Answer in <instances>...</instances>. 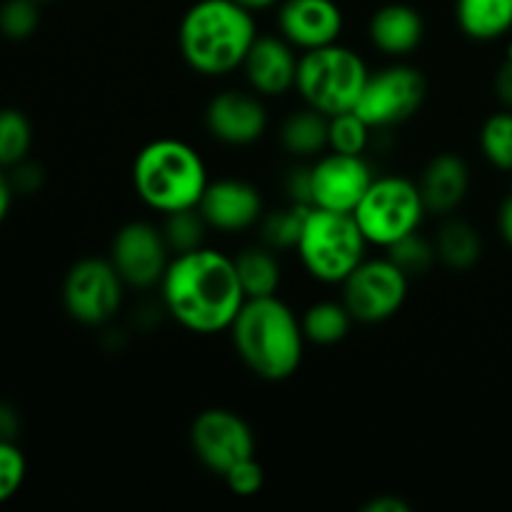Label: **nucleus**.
Listing matches in <instances>:
<instances>
[{
	"mask_svg": "<svg viewBox=\"0 0 512 512\" xmlns=\"http://www.w3.org/2000/svg\"><path fill=\"white\" fill-rule=\"evenodd\" d=\"M160 295L170 318L198 335L230 330L248 300L235 260L205 245L170 258L160 280Z\"/></svg>",
	"mask_w": 512,
	"mask_h": 512,
	"instance_id": "1",
	"label": "nucleus"
},
{
	"mask_svg": "<svg viewBox=\"0 0 512 512\" xmlns=\"http://www.w3.org/2000/svg\"><path fill=\"white\" fill-rule=\"evenodd\" d=\"M258 35L253 10L235 0H198L180 20L178 48L190 70L223 78L243 68Z\"/></svg>",
	"mask_w": 512,
	"mask_h": 512,
	"instance_id": "2",
	"label": "nucleus"
},
{
	"mask_svg": "<svg viewBox=\"0 0 512 512\" xmlns=\"http://www.w3.org/2000/svg\"><path fill=\"white\" fill-rule=\"evenodd\" d=\"M230 335L245 368L270 383L298 373L308 343L300 318L278 295L245 300Z\"/></svg>",
	"mask_w": 512,
	"mask_h": 512,
	"instance_id": "3",
	"label": "nucleus"
},
{
	"mask_svg": "<svg viewBox=\"0 0 512 512\" xmlns=\"http://www.w3.org/2000/svg\"><path fill=\"white\" fill-rule=\"evenodd\" d=\"M208 183L203 155L185 140H150L133 160L135 193L155 213L170 215L198 208Z\"/></svg>",
	"mask_w": 512,
	"mask_h": 512,
	"instance_id": "4",
	"label": "nucleus"
},
{
	"mask_svg": "<svg viewBox=\"0 0 512 512\" xmlns=\"http://www.w3.org/2000/svg\"><path fill=\"white\" fill-rule=\"evenodd\" d=\"M295 250L310 278L325 285H343V280L365 260L368 240L353 213L310 208Z\"/></svg>",
	"mask_w": 512,
	"mask_h": 512,
	"instance_id": "5",
	"label": "nucleus"
},
{
	"mask_svg": "<svg viewBox=\"0 0 512 512\" xmlns=\"http://www.w3.org/2000/svg\"><path fill=\"white\" fill-rule=\"evenodd\" d=\"M368 75V65L353 48L333 43L300 53L295 90L308 108L330 118L358 105Z\"/></svg>",
	"mask_w": 512,
	"mask_h": 512,
	"instance_id": "6",
	"label": "nucleus"
},
{
	"mask_svg": "<svg viewBox=\"0 0 512 512\" xmlns=\"http://www.w3.org/2000/svg\"><path fill=\"white\" fill-rule=\"evenodd\" d=\"M428 208H425L420 185L403 175H383L370 183L363 200L353 210L358 228L368 245L390 248L405 235L418 233Z\"/></svg>",
	"mask_w": 512,
	"mask_h": 512,
	"instance_id": "7",
	"label": "nucleus"
},
{
	"mask_svg": "<svg viewBox=\"0 0 512 512\" xmlns=\"http://www.w3.org/2000/svg\"><path fill=\"white\" fill-rule=\"evenodd\" d=\"M428 95L423 73L413 65L395 63L375 70L365 80L355 113L370 125V128H393L413 118Z\"/></svg>",
	"mask_w": 512,
	"mask_h": 512,
	"instance_id": "8",
	"label": "nucleus"
},
{
	"mask_svg": "<svg viewBox=\"0 0 512 512\" xmlns=\"http://www.w3.org/2000/svg\"><path fill=\"white\" fill-rule=\"evenodd\" d=\"M410 278L385 255L365 258L348 278L343 280V303L355 323H385L400 313L408 300Z\"/></svg>",
	"mask_w": 512,
	"mask_h": 512,
	"instance_id": "9",
	"label": "nucleus"
},
{
	"mask_svg": "<svg viewBox=\"0 0 512 512\" xmlns=\"http://www.w3.org/2000/svg\"><path fill=\"white\" fill-rule=\"evenodd\" d=\"M125 288L110 258L78 260L63 283L65 313L80 325H105L123 305Z\"/></svg>",
	"mask_w": 512,
	"mask_h": 512,
	"instance_id": "10",
	"label": "nucleus"
},
{
	"mask_svg": "<svg viewBox=\"0 0 512 512\" xmlns=\"http://www.w3.org/2000/svg\"><path fill=\"white\" fill-rule=\"evenodd\" d=\"M190 448L210 473L223 478L233 465L253 458L255 435L235 410L208 408L190 425Z\"/></svg>",
	"mask_w": 512,
	"mask_h": 512,
	"instance_id": "11",
	"label": "nucleus"
},
{
	"mask_svg": "<svg viewBox=\"0 0 512 512\" xmlns=\"http://www.w3.org/2000/svg\"><path fill=\"white\" fill-rule=\"evenodd\" d=\"M170 245L163 230L145 220L125 223L110 245V263L128 288L150 290L160 285L170 265Z\"/></svg>",
	"mask_w": 512,
	"mask_h": 512,
	"instance_id": "12",
	"label": "nucleus"
},
{
	"mask_svg": "<svg viewBox=\"0 0 512 512\" xmlns=\"http://www.w3.org/2000/svg\"><path fill=\"white\" fill-rule=\"evenodd\" d=\"M373 180V168H370L363 155L328 150V153L318 155V163L310 165V200H313V208L353 213Z\"/></svg>",
	"mask_w": 512,
	"mask_h": 512,
	"instance_id": "13",
	"label": "nucleus"
},
{
	"mask_svg": "<svg viewBox=\"0 0 512 512\" xmlns=\"http://www.w3.org/2000/svg\"><path fill=\"white\" fill-rule=\"evenodd\" d=\"M205 128L225 145H253L268 130V110L253 90H223L205 108Z\"/></svg>",
	"mask_w": 512,
	"mask_h": 512,
	"instance_id": "14",
	"label": "nucleus"
},
{
	"mask_svg": "<svg viewBox=\"0 0 512 512\" xmlns=\"http://www.w3.org/2000/svg\"><path fill=\"white\" fill-rule=\"evenodd\" d=\"M343 10L335 0H280L278 30L300 53L338 43Z\"/></svg>",
	"mask_w": 512,
	"mask_h": 512,
	"instance_id": "15",
	"label": "nucleus"
},
{
	"mask_svg": "<svg viewBox=\"0 0 512 512\" xmlns=\"http://www.w3.org/2000/svg\"><path fill=\"white\" fill-rule=\"evenodd\" d=\"M198 210L210 230L240 233V230H250L260 223L263 198H260V190L248 180L223 178L208 183Z\"/></svg>",
	"mask_w": 512,
	"mask_h": 512,
	"instance_id": "16",
	"label": "nucleus"
},
{
	"mask_svg": "<svg viewBox=\"0 0 512 512\" xmlns=\"http://www.w3.org/2000/svg\"><path fill=\"white\" fill-rule=\"evenodd\" d=\"M283 35H258L243 60V73L250 90L260 98H278L295 88L300 55Z\"/></svg>",
	"mask_w": 512,
	"mask_h": 512,
	"instance_id": "17",
	"label": "nucleus"
},
{
	"mask_svg": "<svg viewBox=\"0 0 512 512\" xmlns=\"http://www.w3.org/2000/svg\"><path fill=\"white\" fill-rule=\"evenodd\" d=\"M425 208L433 215H453L470 190V168L460 155H435L420 178Z\"/></svg>",
	"mask_w": 512,
	"mask_h": 512,
	"instance_id": "18",
	"label": "nucleus"
},
{
	"mask_svg": "<svg viewBox=\"0 0 512 512\" xmlns=\"http://www.w3.org/2000/svg\"><path fill=\"white\" fill-rule=\"evenodd\" d=\"M370 43L380 50V53L390 55V58H405L413 50L420 48L425 35V23L420 10L405 3H390L375 10L370 18Z\"/></svg>",
	"mask_w": 512,
	"mask_h": 512,
	"instance_id": "19",
	"label": "nucleus"
},
{
	"mask_svg": "<svg viewBox=\"0 0 512 512\" xmlns=\"http://www.w3.org/2000/svg\"><path fill=\"white\" fill-rule=\"evenodd\" d=\"M455 18L470 40L490 43L512 28V0H458Z\"/></svg>",
	"mask_w": 512,
	"mask_h": 512,
	"instance_id": "20",
	"label": "nucleus"
},
{
	"mask_svg": "<svg viewBox=\"0 0 512 512\" xmlns=\"http://www.w3.org/2000/svg\"><path fill=\"white\" fill-rule=\"evenodd\" d=\"M235 270H238L240 285L245 290V298H270L278 295L283 283V268L268 245H250L235 255Z\"/></svg>",
	"mask_w": 512,
	"mask_h": 512,
	"instance_id": "21",
	"label": "nucleus"
},
{
	"mask_svg": "<svg viewBox=\"0 0 512 512\" xmlns=\"http://www.w3.org/2000/svg\"><path fill=\"white\" fill-rule=\"evenodd\" d=\"M328 123V115L305 105L303 110H295L283 120L280 143L290 155H298V158L323 155L328 150Z\"/></svg>",
	"mask_w": 512,
	"mask_h": 512,
	"instance_id": "22",
	"label": "nucleus"
},
{
	"mask_svg": "<svg viewBox=\"0 0 512 512\" xmlns=\"http://www.w3.org/2000/svg\"><path fill=\"white\" fill-rule=\"evenodd\" d=\"M353 323V315L345 308L343 300H320L310 305L300 318L305 340L315 345L340 343L350 333Z\"/></svg>",
	"mask_w": 512,
	"mask_h": 512,
	"instance_id": "23",
	"label": "nucleus"
},
{
	"mask_svg": "<svg viewBox=\"0 0 512 512\" xmlns=\"http://www.w3.org/2000/svg\"><path fill=\"white\" fill-rule=\"evenodd\" d=\"M435 253L450 270H470L483 255V240L465 220H448L435 240Z\"/></svg>",
	"mask_w": 512,
	"mask_h": 512,
	"instance_id": "24",
	"label": "nucleus"
},
{
	"mask_svg": "<svg viewBox=\"0 0 512 512\" xmlns=\"http://www.w3.org/2000/svg\"><path fill=\"white\" fill-rule=\"evenodd\" d=\"M308 210V205L290 203L285 205V208L263 213V218H260L258 223L263 245L273 248L275 253H278V250H295L300 233H303V223Z\"/></svg>",
	"mask_w": 512,
	"mask_h": 512,
	"instance_id": "25",
	"label": "nucleus"
},
{
	"mask_svg": "<svg viewBox=\"0 0 512 512\" xmlns=\"http://www.w3.org/2000/svg\"><path fill=\"white\" fill-rule=\"evenodd\" d=\"M33 145V125L15 108L0 110V168H15L28 158Z\"/></svg>",
	"mask_w": 512,
	"mask_h": 512,
	"instance_id": "26",
	"label": "nucleus"
},
{
	"mask_svg": "<svg viewBox=\"0 0 512 512\" xmlns=\"http://www.w3.org/2000/svg\"><path fill=\"white\" fill-rule=\"evenodd\" d=\"M480 150L495 170L512 173V110L493 113L480 128Z\"/></svg>",
	"mask_w": 512,
	"mask_h": 512,
	"instance_id": "27",
	"label": "nucleus"
},
{
	"mask_svg": "<svg viewBox=\"0 0 512 512\" xmlns=\"http://www.w3.org/2000/svg\"><path fill=\"white\" fill-rule=\"evenodd\" d=\"M370 125L355 110L330 115L328 123V150L348 155H363L370 143Z\"/></svg>",
	"mask_w": 512,
	"mask_h": 512,
	"instance_id": "28",
	"label": "nucleus"
},
{
	"mask_svg": "<svg viewBox=\"0 0 512 512\" xmlns=\"http://www.w3.org/2000/svg\"><path fill=\"white\" fill-rule=\"evenodd\" d=\"M205 230L210 228L198 208L178 210V213L165 215L163 235L173 253H188V250L200 248L205 238Z\"/></svg>",
	"mask_w": 512,
	"mask_h": 512,
	"instance_id": "29",
	"label": "nucleus"
},
{
	"mask_svg": "<svg viewBox=\"0 0 512 512\" xmlns=\"http://www.w3.org/2000/svg\"><path fill=\"white\" fill-rule=\"evenodd\" d=\"M388 250V258L403 270L408 278H415V275H425L433 263L438 260V253H435V245L428 243L420 233L405 235L403 240L393 243Z\"/></svg>",
	"mask_w": 512,
	"mask_h": 512,
	"instance_id": "30",
	"label": "nucleus"
},
{
	"mask_svg": "<svg viewBox=\"0 0 512 512\" xmlns=\"http://www.w3.org/2000/svg\"><path fill=\"white\" fill-rule=\"evenodd\" d=\"M38 23V0H5L0 5V33L8 40H28Z\"/></svg>",
	"mask_w": 512,
	"mask_h": 512,
	"instance_id": "31",
	"label": "nucleus"
},
{
	"mask_svg": "<svg viewBox=\"0 0 512 512\" xmlns=\"http://www.w3.org/2000/svg\"><path fill=\"white\" fill-rule=\"evenodd\" d=\"M28 463L13 440L0 438V505L8 503L23 485Z\"/></svg>",
	"mask_w": 512,
	"mask_h": 512,
	"instance_id": "32",
	"label": "nucleus"
},
{
	"mask_svg": "<svg viewBox=\"0 0 512 512\" xmlns=\"http://www.w3.org/2000/svg\"><path fill=\"white\" fill-rule=\"evenodd\" d=\"M223 480L230 488V493L240 495V498H250V495H258L265 485L263 465H260L258 458L253 455V458L233 465V468L223 475Z\"/></svg>",
	"mask_w": 512,
	"mask_h": 512,
	"instance_id": "33",
	"label": "nucleus"
},
{
	"mask_svg": "<svg viewBox=\"0 0 512 512\" xmlns=\"http://www.w3.org/2000/svg\"><path fill=\"white\" fill-rule=\"evenodd\" d=\"M495 93H498L500 103H503L508 110H512V63L510 60H505V63L500 65L498 75H495Z\"/></svg>",
	"mask_w": 512,
	"mask_h": 512,
	"instance_id": "34",
	"label": "nucleus"
},
{
	"mask_svg": "<svg viewBox=\"0 0 512 512\" xmlns=\"http://www.w3.org/2000/svg\"><path fill=\"white\" fill-rule=\"evenodd\" d=\"M363 512H410V505L398 495H380L365 505Z\"/></svg>",
	"mask_w": 512,
	"mask_h": 512,
	"instance_id": "35",
	"label": "nucleus"
},
{
	"mask_svg": "<svg viewBox=\"0 0 512 512\" xmlns=\"http://www.w3.org/2000/svg\"><path fill=\"white\" fill-rule=\"evenodd\" d=\"M498 230H500V238L505 240V245L512 248V190L508 198L500 203L498 210Z\"/></svg>",
	"mask_w": 512,
	"mask_h": 512,
	"instance_id": "36",
	"label": "nucleus"
},
{
	"mask_svg": "<svg viewBox=\"0 0 512 512\" xmlns=\"http://www.w3.org/2000/svg\"><path fill=\"white\" fill-rule=\"evenodd\" d=\"M13 193H15L13 180H10L8 175L3 173V168H0V223L8 218L10 205H13Z\"/></svg>",
	"mask_w": 512,
	"mask_h": 512,
	"instance_id": "37",
	"label": "nucleus"
},
{
	"mask_svg": "<svg viewBox=\"0 0 512 512\" xmlns=\"http://www.w3.org/2000/svg\"><path fill=\"white\" fill-rule=\"evenodd\" d=\"M15 430H18V415H15L13 408L0 403V438L13 440Z\"/></svg>",
	"mask_w": 512,
	"mask_h": 512,
	"instance_id": "38",
	"label": "nucleus"
},
{
	"mask_svg": "<svg viewBox=\"0 0 512 512\" xmlns=\"http://www.w3.org/2000/svg\"><path fill=\"white\" fill-rule=\"evenodd\" d=\"M235 3H240L243 8L253 10V13H258V10H268L273 8V5H278L280 0H235Z\"/></svg>",
	"mask_w": 512,
	"mask_h": 512,
	"instance_id": "39",
	"label": "nucleus"
},
{
	"mask_svg": "<svg viewBox=\"0 0 512 512\" xmlns=\"http://www.w3.org/2000/svg\"><path fill=\"white\" fill-rule=\"evenodd\" d=\"M508 60L512 63V40L508 43Z\"/></svg>",
	"mask_w": 512,
	"mask_h": 512,
	"instance_id": "40",
	"label": "nucleus"
},
{
	"mask_svg": "<svg viewBox=\"0 0 512 512\" xmlns=\"http://www.w3.org/2000/svg\"><path fill=\"white\" fill-rule=\"evenodd\" d=\"M38 3H50V0H38Z\"/></svg>",
	"mask_w": 512,
	"mask_h": 512,
	"instance_id": "41",
	"label": "nucleus"
}]
</instances>
